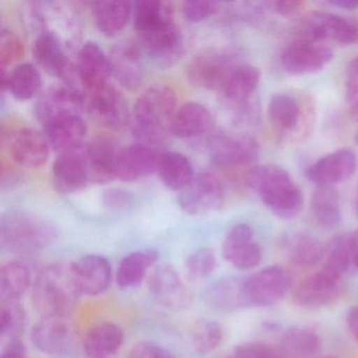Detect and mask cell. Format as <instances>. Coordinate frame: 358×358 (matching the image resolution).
Returning a JSON list of instances; mask_svg holds the SVG:
<instances>
[{
  "label": "cell",
  "mask_w": 358,
  "mask_h": 358,
  "mask_svg": "<svg viewBox=\"0 0 358 358\" xmlns=\"http://www.w3.org/2000/svg\"><path fill=\"white\" fill-rule=\"evenodd\" d=\"M133 18L137 34H145L173 22V9L158 0H139L133 3Z\"/></svg>",
  "instance_id": "38"
},
{
  "label": "cell",
  "mask_w": 358,
  "mask_h": 358,
  "mask_svg": "<svg viewBox=\"0 0 358 358\" xmlns=\"http://www.w3.org/2000/svg\"><path fill=\"white\" fill-rule=\"evenodd\" d=\"M261 77L257 66L238 64L219 92L225 106L236 115V121L244 122L252 117L251 98L261 83Z\"/></svg>",
  "instance_id": "6"
},
{
  "label": "cell",
  "mask_w": 358,
  "mask_h": 358,
  "mask_svg": "<svg viewBox=\"0 0 358 358\" xmlns=\"http://www.w3.org/2000/svg\"><path fill=\"white\" fill-rule=\"evenodd\" d=\"M141 49L137 43H119L110 55L113 76L129 91H137L145 81V69Z\"/></svg>",
  "instance_id": "20"
},
{
  "label": "cell",
  "mask_w": 358,
  "mask_h": 358,
  "mask_svg": "<svg viewBox=\"0 0 358 358\" xmlns=\"http://www.w3.org/2000/svg\"><path fill=\"white\" fill-rule=\"evenodd\" d=\"M94 17L100 32L114 36L123 30L133 14V3L124 0H106L94 3Z\"/></svg>",
  "instance_id": "37"
},
{
  "label": "cell",
  "mask_w": 358,
  "mask_h": 358,
  "mask_svg": "<svg viewBox=\"0 0 358 358\" xmlns=\"http://www.w3.org/2000/svg\"><path fill=\"white\" fill-rule=\"evenodd\" d=\"M76 73L85 93H92L108 85L112 75L110 56L95 41H87L79 50Z\"/></svg>",
  "instance_id": "22"
},
{
  "label": "cell",
  "mask_w": 358,
  "mask_h": 358,
  "mask_svg": "<svg viewBox=\"0 0 358 358\" xmlns=\"http://www.w3.org/2000/svg\"><path fill=\"white\" fill-rule=\"evenodd\" d=\"M201 299L207 307L221 313H231L250 307L246 294V278H217L204 287Z\"/></svg>",
  "instance_id": "18"
},
{
  "label": "cell",
  "mask_w": 358,
  "mask_h": 358,
  "mask_svg": "<svg viewBox=\"0 0 358 358\" xmlns=\"http://www.w3.org/2000/svg\"><path fill=\"white\" fill-rule=\"evenodd\" d=\"M324 269L341 278L350 269L352 263L349 236H337L324 247Z\"/></svg>",
  "instance_id": "42"
},
{
  "label": "cell",
  "mask_w": 358,
  "mask_h": 358,
  "mask_svg": "<svg viewBox=\"0 0 358 358\" xmlns=\"http://www.w3.org/2000/svg\"><path fill=\"white\" fill-rule=\"evenodd\" d=\"M87 134V123L78 114L66 115L45 125L48 143L58 155L83 148Z\"/></svg>",
  "instance_id": "28"
},
{
  "label": "cell",
  "mask_w": 358,
  "mask_h": 358,
  "mask_svg": "<svg viewBox=\"0 0 358 358\" xmlns=\"http://www.w3.org/2000/svg\"><path fill=\"white\" fill-rule=\"evenodd\" d=\"M158 259V251L155 249H142L125 255L117 269V285L125 290L137 288Z\"/></svg>",
  "instance_id": "33"
},
{
  "label": "cell",
  "mask_w": 358,
  "mask_h": 358,
  "mask_svg": "<svg viewBox=\"0 0 358 358\" xmlns=\"http://www.w3.org/2000/svg\"><path fill=\"white\" fill-rule=\"evenodd\" d=\"M33 57L47 74L66 80L75 70L69 62L60 37L51 30H43L33 43Z\"/></svg>",
  "instance_id": "26"
},
{
  "label": "cell",
  "mask_w": 358,
  "mask_h": 358,
  "mask_svg": "<svg viewBox=\"0 0 358 358\" xmlns=\"http://www.w3.org/2000/svg\"><path fill=\"white\" fill-rule=\"evenodd\" d=\"M81 294L71 266L53 264L38 272L31 297L41 317H68L78 305Z\"/></svg>",
  "instance_id": "3"
},
{
  "label": "cell",
  "mask_w": 358,
  "mask_h": 358,
  "mask_svg": "<svg viewBox=\"0 0 358 358\" xmlns=\"http://www.w3.org/2000/svg\"><path fill=\"white\" fill-rule=\"evenodd\" d=\"M222 255L236 269L247 271L257 267L262 261V248L255 230L247 224L234 226L224 238Z\"/></svg>",
  "instance_id": "16"
},
{
  "label": "cell",
  "mask_w": 358,
  "mask_h": 358,
  "mask_svg": "<svg viewBox=\"0 0 358 358\" xmlns=\"http://www.w3.org/2000/svg\"><path fill=\"white\" fill-rule=\"evenodd\" d=\"M87 106V94L71 85H57L43 92L36 103V116L45 127L54 119L66 115H80Z\"/></svg>",
  "instance_id": "15"
},
{
  "label": "cell",
  "mask_w": 358,
  "mask_h": 358,
  "mask_svg": "<svg viewBox=\"0 0 358 358\" xmlns=\"http://www.w3.org/2000/svg\"><path fill=\"white\" fill-rule=\"evenodd\" d=\"M357 167L355 152L349 148H341L310 165L306 176L316 186H333L350 179Z\"/></svg>",
  "instance_id": "17"
},
{
  "label": "cell",
  "mask_w": 358,
  "mask_h": 358,
  "mask_svg": "<svg viewBox=\"0 0 358 358\" xmlns=\"http://www.w3.org/2000/svg\"><path fill=\"white\" fill-rule=\"evenodd\" d=\"M355 141H356V143L358 144V131H356V135H355Z\"/></svg>",
  "instance_id": "58"
},
{
  "label": "cell",
  "mask_w": 358,
  "mask_h": 358,
  "mask_svg": "<svg viewBox=\"0 0 358 358\" xmlns=\"http://www.w3.org/2000/svg\"><path fill=\"white\" fill-rule=\"evenodd\" d=\"M24 55V43L15 33L10 30L0 32V66L6 71L8 66L22 59Z\"/></svg>",
  "instance_id": "46"
},
{
  "label": "cell",
  "mask_w": 358,
  "mask_h": 358,
  "mask_svg": "<svg viewBox=\"0 0 358 358\" xmlns=\"http://www.w3.org/2000/svg\"><path fill=\"white\" fill-rule=\"evenodd\" d=\"M345 90L348 108L352 114L358 116V56L345 69Z\"/></svg>",
  "instance_id": "49"
},
{
  "label": "cell",
  "mask_w": 358,
  "mask_h": 358,
  "mask_svg": "<svg viewBox=\"0 0 358 358\" xmlns=\"http://www.w3.org/2000/svg\"><path fill=\"white\" fill-rule=\"evenodd\" d=\"M213 127L215 119L206 106L198 102H188L176 112L171 134L179 139H194L210 133Z\"/></svg>",
  "instance_id": "30"
},
{
  "label": "cell",
  "mask_w": 358,
  "mask_h": 358,
  "mask_svg": "<svg viewBox=\"0 0 358 358\" xmlns=\"http://www.w3.org/2000/svg\"><path fill=\"white\" fill-rule=\"evenodd\" d=\"M71 268L83 294L97 296L106 292L112 282V266L102 255H85Z\"/></svg>",
  "instance_id": "27"
},
{
  "label": "cell",
  "mask_w": 358,
  "mask_h": 358,
  "mask_svg": "<svg viewBox=\"0 0 358 358\" xmlns=\"http://www.w3.org/2000/svg\"><path fill=\"white\" fill-rule=\"evenodd\" d=\"M32 274L22 261H10L0 268V293L5 301H17L30 288Z\"/></svg>",
  "instance_id": "40"
},
{
  "label": "cell",
  "mask_w": 358,
  "mask_h": 358,
  "mask_svg": "<svg viewBox=\"0 0 358 358\" xmlns=\"http://www.w3.org/2000/svg\"><path fill=\"white\" fill-rule=\"evenodd\" d=\"M156 171L166 187L179 192L194 178V167L189 159L176 152L159 154Z\"/></svg>",
  "instance_id": "35"
},
{
  "label": "cell",
  "mask_w": 358,
  "mask_h": 358,
  "mask_svg": "<svg viewBox=\"0 0 358 358\" xmlns=\"http://www.w3.org/2000/svg\"><path fill=\"white\" fill-rule=\"evenodd\" d=\"M138 45L157 66L169 68L181 59L184 53L183 36L175 22L152 32L138 35Z\"/></svg>",
  "instance_id": "13"
},
{
  "label": "cell",
  "mask_w": 358,
  "mask_h": 358,
  "mask_svg": "<svg viewBox=\"0 0 358 358\" xmlns=\"http://www.w3.org/2000/svg\"><path fill=\"white\" fill-rule=\"evenodd\" d=\"M330 5L345 10H355L358 8V0H332Z\"/></svg>",
  "instance_id": "56"
},
{
  "label": "cell",
  "mask_w": 358,
  "mask_h": 358,
  "mask_svg": "<svg viewBox=\"0 0 358 358\" xmlns=\"http://www.w3.org/2000/svg\"><path fill=\"white\" fill-rule=\"evenodd\" d=\"M339 276L322 268L301 280L293 291V299L305 308H320L336 301L339 294Z\"/></svg>",
  "instance_id": "21"
},
{
  "label": "cell",
  "mask_w": 358,
  "mask_h": 358,
  "mask_svg": "<svg viewBox=\"0 0 358 358\" xmlns=\"http://www.w3.org/2000/svg\"><path fill=\"white\" fill-rule=\"evenodd\" d=\"M90 112L102 124L112 129H121L129 121V110L123 94L114 85H103L87 95Z\"/></svg>",
  "instance_id": "19"
},
{
  "label": "cell",
  "mask_w": 358,
  "mask_h": 358,
  "mask_svg": "<svg viewBox=\"0 0 358 358\" xmlns=\"http://www.w3.org/2000/svg\"><path fill=\"white\" fill-rule=\"evenodd\" d=\"M220 3L210 0H190L183 3V14L192 22H200L211 17L219 10Z\"/></svg>",
  "instance_id": "48"
},
{
  "label": "cell",
  "mask_w": 358,
  "mask_h": 358,
  "mask_svg": "<svg viewBox=\"0 0 358 358\" xmlns=\"http://www.w3.org/2000/svg\"><path fill=\"white\" fill-rule=\"evenodd\" d=\"M224 202L223 185L215 176L208 173L194 176L178 196L182 210L192 215H206L219 210L223 207Z\"/></svg>",
  "instance_id": "9"
},
{
  "label": "cell",
  "mask_w": 358,
  "mask_h": 358,
  "mask_svg": "<svg viewBox=\"0 0 358 358\" xmlns=\"http://www.w3.org/2000/svg\"><path fill=\"white\" fill-rule=\"evenodd\" d=\"M238 66L231 54L221 50H207L190 60L186 73L196 87L220 92Z\"/></svg>",
  "instance_id": "7"
},
{
  "label": "cell",
  "mask_w": 358,
  "mask_h": 358,
  "mask_svg": "<svg viewBox=\"0 0 358 358\" xmlns=\"http://www.w3.org/2000/svg\"><path fill=\"white\" fill-rule=\"evenodd\" d=\"M120 150L110 138L97 137L85 146L90 182L108 183L116 177L117 158Z\"/></svg>",
  "instance_id": "32"
},
{
  "label": "cell",
  "mask_w": 358,
  "mask_h": 358,
  "mask_svg": "<svg viewBox=\"0 0 358 358\" xmlns=\"http://www.w3.org/2000/svg\"><path fill=\"white\" fill-rule=\"evenodd\" d=\"M52 177L56 189L62 194H73L85 188L90 182L85 146L58 155L52 167Z\"/></svg>",
  "instance_id": "23"
},
{
  "label": "cell",
  "mask_w": 358,
  "mask_h": 358,
  "mask_svg": "<svg viewBox=\"0 0 358 358\" xmlns=\"http://www.w3.org/2000/svg\"><path fill=\"white\" fill-rule=\"evenodd\" d=\"M322 358H337V357H334V356H324V357H322Z\"/></svg>",
  "instance_id": "59"
},
{
  "label": "cell",
  "mask_w": 358,
  "mask_h": 358,
  "mask_svg": "<svg viewBox=\"0 0 358 358\" xmlns=\"http://www.w3.org/2000/svg\"><path fill=\"white\" fill-rule=\"evenodd\" d=\"M211 161L223 169L247 166L259 158V144L244 134L220 133L208 142Z\"/></svg>",
  "instance_id": "10"
},
{
  "label": "cell",
  "mask_w": 358,
  "mask_h": 358,
  "mask_svg": "<svg viewBox=\"0 0 358 358\" xmlns=\"http://www.w3.org/2000/svg\"><path fill=\"white\" fill-rule=\"evenodd\" d=\"M303 37L339 45L358 43V22L329 12H311L303 22Z\"/></svg>",
  "instance_id": "8"
},
{
  "label": "cell",
  "mask_w": 358,
  "mask_h": 358,
  "mask_svg": "<svg viewBox=\"0 0 358 358\" xmlns=\"http://www.w3.org/2000/svg\"><path fill=\"white\" fill-rule=\"evenodd\" d=\"M353 209L354 213H355L356 217H358V188L357 190H356L355 196H354Z\"/></svg>",
  "instance_id": "57"
},
{
  "label": "cell",
  "mask_w": 358,
  "mask_h": 358,
  "mask_svg": "<svg viewBox=\"0 0 358 358\" xmlns=\"http://www.w3.org/2000/svg\"><path fill=\"white\" fill-rule=\"evenodd\" d=\"M124 338V331L116 322H98L85 333L83 352L87 358H113L120 351Z\"/></svg>",
  "instance_id": "31"
},
{
  "label": "cell",
  "mask_w": 358,
  "mask_h": 358,
  "mask_svg": "<svg viewBox=\"0 0 358 358\" xmlns=\"http://www.w3.org/2000/svg\"><path fill=\"white\" fill-rule=\"evenodd\" d=\"M8 148L13 160L20 166L37 169L47 162L50 145L41 131L31 127L17 129L10 135Z\"/></svg>",
  "instance_id": "25"
},
{
  "label": "cell",
  "mask_w": 358,
  "mask_h": 358,
  "mask_svg": "<svg viewBox=\"0 0 358 358\" xmlns=\"http://www.w3.org/2000/svg\"><path fill=\"white\" fill-rule=\"evenodd\" d=\"M228 358H285L278 348L264 343H247L238 345Z\"/></svg>",
  "instance_id": "47"
},
{
  "label": "cell",
  "mask_w": 358,
  "mask_h": 358,
  "mask_svg": "<svg viewBox=\"0 0 358 358\" xmlns=\"http://www.w3.org/2000/svg\"><path fill=\"white\" fill-rule=\"evenodd\" d=\"M1 87L8 90L15 99L27 101L41 91V73L34 64H17L12 70L1 71Z\"/></svg>",
  "instance_id": "34"
},
{
  "label": "cell",
  "mask_w": 358,
  "mask_h": 358,
  "mask_svg": "<svg viewBox=\"0 0 358 358\" xmlns=\"http://www.w3.org/2000/svg\"><path fill=\"white\" fill-rule=\"evenodd\" d=\"M0 358H27L26 345L20 339L7 341Z\"/></svg>",
  "instance_id": "53"
},
{
  "label": "cell",
  "mask_w": 358,
  "mask_h": 358,
  "mask_svg": "<svg viewBox=\"0 0 358 358\" xmlns=\"http://www.w3.org/2000/svg\"><path fill=\"white\" fill-rule=\"evenodd\" d=\"M310 209L322 227H336L341 221V201L333 186H317L310 200Z\"/></svg>",
  "instance_id": "39"
},
{
  "label": "cell",
  "mask_w": 358,
  "mask_h": 358,
  "mask_svg": "<svg viewBox=\"0 0 358 358\" xmlns=\"http://www.w3.org/2000/svg\"><path fill=\"white\" fill-rule=\"evenodd\" d=\"M33 345L48 355L66 353L74 343V329L66 317H41L31 331Z\"/></svg>",
  "instance_id": "24"
},
{
  "label": "cell",
  "mask_w": 358,
  "mask_h": 358,
  "mask_svg": "<svg viewBox=\"0 0 358 358\" xmlns=\"http://www.w3.org/2000/svg\"><path fill=\"white\" fill-rule=\"evenodd\" d=\"M59 236L57 226L36 213L10 210L0 219V246L15 255H32L45 250Z\"/></svg>",
  "instance_id": "4"
},
{
  "label": "cell",
  "mask_w": 358,
  "mask_h": 358,
  "mask_svg": "<svg viewBox=\"0 0 358 358\" xmlns=\"http://www.w3.org/2000/svg\"><path fill=\"white\" fill-rule=\"evenodd\" d=\"M266 6L278 15L288 16L299 12L305 6V3L299 0H278L266 3Z\"/></svg>",
  "instance_id": "52"
},
{
  "label": "cell",
  "mask_w": 358,
  "mask_h": 358,
  "mask_svg": "<svg viewBox=\"0 0 358 358\" xmlns=\"http://www.w3.org/2000/svg\"><path fill=\"white\" fill-rule=\"evenodd\" d=\"M290 259L297 266L311 267L324 259V247L317 238L308 234H296L288 244Z\"/></svg>",
  "instance_id": "41"
},
{
  "label": "cell",
  "mask_w": 358,
  "mask_h": 358,
  "mask_svg": "<svg viewBox=\"0 0 358 358\" xmlns=\"http://www.w3.org/2000/svg\"><path fill=\"white\" fill-rule=\"evenodd\" d=\"M27 324V312L17 301H5L0 311V336L7 341L20 339Z\"/></svg>",
  "instance_id": "44"
},
{
  "label": "cell",
  "mask_w": 358,
  "mask_h": 358,
  "mask_svg": "<svg viewBox=\"0 0 358 358\" xmlns=\"http://www.w3.org/2000/svg\"><path fill=\"white\" fill-rule=\"evenodd\" d=\"M290 287L286 269L278 265L268 266L246 278V294L249 306L268 307L284 299Z\"/></svg>",
  "instance_id": "14"
},
{
  "label": "cell",
  "mask_w": 358,
  "mask_h": 358,
  "mask_svg": "<svg viewBox=\"0 0 358 358\" xmlns=\"http://www.w3.org/2000/svg\"><path fill=\"white\" fill-rule=\"evenodd\" d=\"M159 154L145 144L136 143L120 150L117 158L116 177L123 182L143 179L155 173Z\"/></svg>",
  "instance_id": "29"
},
{
  "label": "cell",
  "mask_w": 358,
  "mask_h": 358,
  "mask_svg": "<svg viewBox=\"0 0 358 358\" xmlns=\"http://www.w3.org/2000/svg\"><path fill=\"white\" fill-rule=\"evenodd\" d=\"M267 118L280 139L301 143L315 127V102L311 95L301 92L274 94L268 103Z\"/></svg>",
  "instance_id": "5"
},
{
  "label": "cell",
  "mask_w": 358,
  "mask_h": 358,
  "mask_svg": "<svg viewBox=\"0 0 358 358\" xmlns=\"http://www.w3.org/2000/svg\"><path fill=\"white\" fill-rule=\"evenodd\" d=\"M350 250H351L352 263L358 269V228L349 234Z\"/></svg>",
  "instance_id": "55"
},
{
  "label": "cell",
  "mask_w": 358,
  "mask_h": 358,
  "mask_svg": "<svg viewBox=\"0 0 358 358\" xmlns=\"http://www.w3.org/2000/svg\"><path fill=\"white\" fill-rule=\"evenodd\" d=\"M223 338V330L219 322L211 320H199L190 333V341L196 353L201 355L215 351Z\"/></svg>",
  "instance_id": "43"
},
{
  "label": "cell",
  "mask_w": 358,
  "mask_h": 358,
  "mask_svg": "<svg viewBox=\"0 0 358 358\" xmlns=\"http://www.w3.org/2000/svg\"><path fill=\"white\" fill-rule=\"evenodd\" d=\"M245 182L264 205L280 219H294L303 210V192L290 173L278 165L252 167L247 171Z\"/></svg>",
  "instance_id": "1"
},
{
  "label": "cell",
  "mask_w": 358,
  "mask_h": 358,
  "mask_svg": "<svg viewBox=\"0 0 358 358\" xmlns=\"http://www.w3.org/2000/svg\"><path fill=\"white\" fill-rule=\"evenodd\" d=\"M177 103L175 91L167 85H154L141 94L134 108V135L138 143L152 148L166 143Z\"/></svg>",
  "instance_id": "2"
},
{
  "label": "cell",
  "mask_w": 358,
  "mask_h": 358,
  "mask_svg": "<svg viewBox=\"0 0 358 358\" xmlns=\"http://www.w3.org/2000/svg\"><path fill=\"white\" fill-rule=\"evenodd\" d=\"M347 324L352 336L358 341V306H354L348 311Z\"/></svg>",
  "instance_id": "54"
},
{
  "label": "cell",
  "mask_w": 358,
  "mask_h": 358,
  "mask_svg": "<svg viewBox=\"0 0 358 358\" xmlns=\"http://www.w3.org/2000/svg\"><path fill=\"white\" fill-rule=\"evenodd\" d=\"M332 59L333 51L328 43L303 36L289 43L280 57L285 70L292 75L313 74Z\"/></svg>",
  "instance_id": "11"
},
{
  "label": "cell",
  "mask_w": 358,
  "mask_h": 358,
  "mask_svg": "<svg viewBox=\"0 0 358 358\" xmlns=\"http://www.w3.org/2000/svg\"><path fill=\"white\" fill-rule=\"evenodd\" d=\"M103 203L108 208L121 209L131 203V196L121 189H108L104 192Z\"/></svg>",
  "instance_id": "51"
},
{
  "label": "cell",
  "mask_w": 358,
  "mask_h": 358,
  "mask_svg": "<svg viewBox=\"0 0 358 358\" xmlns=\"http://www.w3.org/2000/svg\"><path fill=\"white\" fill-rule=\"evenodd\" d=\"M148 288L152 299L169 310L186 309L192 301V293L178 271L169 264H161L150 272Z\"/></svg>",
  "instance_id": "12"
},
{
  "label": "cell",
  "mask_w": 358,
  "mask_h": 358,
  "mask_svg": "<svg viewBox=\"0 0 358 358\" xmlns=\"http://www.w3.org/2000/svg\"><path fill=\"white\" fill-rule=\"evenodd\" d=\"M127 358H176L169 350L152 341H141L134 345Z\"/></svg>",
  "instance_id": "50"
},
{
  "label": "cell",
  "mask_w": 358,
  "mask_h": 358,
  "mask_svg": "<svg viewBox=\"0 0 358 358\" xmlns=\"http://www.w3.org/2000/svg\"><path fill=\"white\" fill-rule=\"evenodd\" d=\"M217 267V257L213 250L200 248L189 255L185 262L187 278L192 282H199L211 275Z\"/></svg>",
  "instance_id": "45"
},
{
  "label": "cell",
  "mask_w": 358,
  "mask_h": 358,
  "mask_svg": "<svg viewBox=\"0 0 358 358\" xmlns=\"http://www.w3.org/2000/svg\"><path fill=\"white\" fill-rule=\"evenodd\" d=\"M322 341L315 331L308 327L293 326L280 337V353L285 358H313L320 353Z\"/></svg>",
  "instance_id": "36"
}]
</instances>
